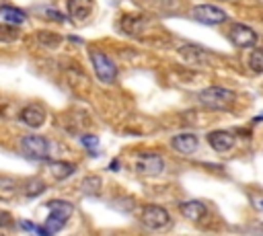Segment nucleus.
Here are the masks:
<instances>
[{
  "mask_svg": "<svg viewBox=\"0 0 263 236\" xmlns=\"http://www.w3.org/2000/svg\"><path fill=\"white\" fill-rule=\"evenodd\" d=\"M199 103L212 111H226L234 103V92L224 86H210L199 92Z\"/></svg>",
  "mask_w": 263,
  "mask_h": 236,
  "instance_id": "f257e3e1",
  "label": "nucleus"
},
{
  "mask_svg": "<svg viewBox=\"0 0 263 236\" xmlns=\"http://www.w3.org/2000/svg\"><path fill=\"white\" fill-rule=\"evenodd\" d=\"M88 57H90V64H92V70H95L97 78L103 84H113L117 80V66L105 51L88 49Z\"/></svg>",
  "mask_w": 263,
  "mask_h": 236,
  "instance_id": "f03ea898",
  "label": "nucleus"
},
{
  "mask_svg": "<svg viewBox=\"0 0 263 236\" xmlns=\"http://www.w3.org/2000/svg\"><path fill=\"white\" fill-rule=\"evenodd\" d=\"M49 150H51V144H49V140L43 137V135L29 133V135H23V137H21V152H23L27 158H33V160H47V158H49Z\"/></svg>",
  "mask_w": 263,
  "mask_h": 236,
  "instance_id": "7ed1b4c3",
  "label": "nucleus"
},
{
  "mask_svg": "<svg viewBox=\"0 0 263 236\" xmlns=\"http://www.w3.org/2000/svg\"><path fill=\"white\" fill-rule=\"evenodd\" d=\"M140 220H142V224H144L148 230H162V228H166V226L171 224L168 211H166L162 205H154V203H150V205H146V207L142 209Z\"/></svg>",
  "mask_w": 263,
  "mask_h": 236,
  "instance_id": "20e7f679",
  "label": "nucleus"
},
{
  "mask_svg": "<svg viewBox=\"0 0 263 236\" xmlns=\"http://www.w3.org/2000/svg\"><path fill=\"white\" fill-rule=\"evenodd\" d=\"M164 170V160L160 154L148 152V154H140L136 160V172L142 176H158Z\"/></svg>",
  "mask_w": 263,
  "mask_h": 236,
  "instance_id": "39448f33",
  "label": "nucleus"
},
{
  "mask_svg": "<svg viewBox=\"0 0 263 236\" xmlns=\"http://www.w3.org/2000/svg\"><path fill=\"white\" fill-rule=\"evenodd\" d=\"M191 16L203 25H220L224 23L228 16L222 8L214 6V4H197L193 10H191Z\"/></svg>",
  "mask_w": 263,
  "mask_h": 236,
  "instance_id": "423d86ee",
  "label": "nucleus"
},
{
  "mask_svg": "<svg viewBox=\"0 0 263 236\" xmlns=\"http://www.w3.org/2000/svg\"><path fill=\"white\" fill-rule=\"evenodd\" d=\"M228 39L232 45L236 47H253L257 43V33L249 27V25H242V23H234L230 29H228Z\"/></svg>",
  "mask_w": 263,
  "mask_h": 236,
  "instance_id": "0eeeda50",
  "label": "nucleus"
},
{
  "mask_svg": "<svg viewBox=\"0 0 263 236\" xmlns=\"http://www.w3.org/2000/svg\"><path fill=\"white\" fill-rule=\"evenodd\" d=\"M148 27V18L144 14H136V12H125L119 18V29L121 33L129 35V37H140Z\"/></svg>",
  "mask_w": 263,
  "mask_h": 236,
  "instance_id": "6e6552de",
  "label": "nucleus"
},
{
  "mask_svg": "<svg viewBox=\"0 0 263 236\" xmlns=\"http://www.w3.org/2000/svg\"><path fill=\"white\" fill-rule=\"evenodd\" d=\"M208 144H210V148H212L214 152L226 154V152H230V150L234 148L236 137H234V133H230V131L216 129V131H210V133H208Z\"/></svg>",
  "mask_w": 263,
  "mask_h": 236,
  "instance_id": "1a4fd4ad",
  "label": "nucleus"
},
{
  "mask_svg": "<svg viewBox=\"0 0 263 236\" xmlns=\"http://www.w3.org/2000/svg\"><path fill=\"white\" fill-rule=\"evenodd\" d=\"M45 111H43V107L41 105H27V107H23L21 109V113H18V119L25 123V125H29V127H41L43 123H45Z\"/></svg>",
  "mask_w": 263,
  "mask_h": 236,
  "instance_id": "9d476101",
  "label": "nucleus"
},
{
  "mask_svg": "<svg viewBox=\"0 0 263 236\" xmlns=\"http://www.w3.org/2000/svg\"><path fill=\"white\" fill-rule=\"evenodd\" d=\"M197 146H199V140L195 133H179L171 140V148L179 154H185V156L193 154L197 150Z\"/></svg>",
  "mask_w": 263,
  "mask_h": 236,
  "instance_id": "9b49d317",
  "label": "nucleus"
},
{
  "mask_svg": "<svg viewBox=\"0 0 263 236\" xmlns=\"http://www.w3.org/2000/svg\"><path fill=\"white\" fill-rule=\"evenodd\" d=\"M92 0H68L66 8H68V16L76 23H82L90 16L92 12Z\"/></svg>",
  "mask_w": 263,
  "mask_h": 236,
  "instance_id": "f8f14e48",
  "label": "nucleus"
},
{
  "mask_svg": "<svg viewBox=\"0 0 263 236\" xmlns=\"http://www.w3.org/2000/svg\"><path fill=\"white\" fill-rule=\"evenodd\" d=\"M179 211H181V215H183L185 220H189V222H201V220L205 218V213H208V207H205L201 201L191 199V201H183V203L179 205Z\"/></svg>",
  "mask_w": 263,
  "mask_h": 236,
  "instance_id": "ddd939ff",
  "label": "nucleus"
},
{
  "mask_svg": "<svg viewBox=\"0 0 263 236\" xmlns=\"http://www.w3.org/2000/svg\"><path fill=\"white\" fill-rule=\"evenodd\" d=\"M45 168L49 170V174L55 181H64L70 174H74V170H76V166L72 162H66V160H45Z\"/></svg>",
  "mask_w": 263,
  "mask_h": 236,
  "instance_id": "4468645a",
  "label": "nucleus"
},
{
  "mask_svg": "<svg viewBox=\"0 0 263 236\" xmlns=\"http://www.w3.org/2000/svg\"><path fill=\"white\" fill-rule=\"evenodd\" d=\"M179 53L187 64H193V66H205L208 64V53L197 45H183V47H179Z\"/></svg>",
  "mask_w": 263,
  "mask_h": 236,
  "instance_id": "2eb2a0df",
  "label": "nucleus"
},
{
  "mask_svg": "<svg viewBox=\"0 0 263 236\" xmlns=\"http://www.w3.org/2000/svg\"><path fill=\"white\" fill-rule=\"evenodd\" d=\"M66 82H68L70 88H74V90H78V92H82V90L88 88V78H86L84 70L78 68V66H70V68L66 70Z\"/></svg>",
  "mask_w": 263,
  "mask_h": 236,
  "instance_id": "dca6fc26",
  "label": "nucleus"
},
{
  "mask_svg": "<svg viewBox=\"0 0 263 236\" xmlns=\"http://www.w3.org/2000/svg\"><path fill=\"white\" fill-rule=\"evenodd\" d=\"M47 209H49V215H53L62 222H68L70 215L74 213V205L70 201H64V199H51L47 203Z\"/></svg>",
  "mask_w": 263,
  "mask_h": 236,
  "instance_id": "f3484780",
  "label": "nucleus"
},
{
  "mask_svg": "<svg viewBox=\"0 0 263 236\" xmlns=\"http://www.w3.org/2000/svg\"><path fill=\"white\" fill-rule=\"evenodd\" d=\"M18 193V183L12 176H0V199L10 201Z\"/></svg>",
  "mask_w": 263,
  "mask_h": 236,
  "instance_id": "a211bd4d",
  "label": "nucleus"
},
{
  "mask_svg": "<svg viewBox=\"0 0 263 236\" xmlns=\"http://www.w3.org/2000/svg\"><path fill=\"white\" fill-rule=\"evenodd\" d=\"M45 191V181H41L39 176H33V179H27L23 183V193L27 197H37Z\"/></svg>",
  "mask_w": 263,
  "mask_h": 236,
  "instance_id": "6ab92c4d",
  "label": "nucleus"
},
{
  "mask_svg": "<svg viewBox=\"0 0 263 236\" xmlns=\"http://www.w3.org/2000/svg\"><path fill=\"white\" fill-rule=\"evenodd\" d=\"M0 16H2L4 21L12 23V25H23L25 18H27L25 12L18 10V8H14V6H0Z\"/></svg>",
  "mask_w": 263,
  "mask_h": 236,
  "instance_id": "aec40b11",
  "label": "nucleus"
},
{
  "mask_svg": "<svg viewBox=\"0 0 263 236\" xmlns=\"http://www.w3.org/2000/svg\"><path fill=\"white\" fill-rule=\"evenodd\" d=\"M37 41H39V45H43V47H58L60 43H62V37L58 35V33H49V31H39L37 33Z\"/></svg>",
  "mask_w": 263,
  "mask_h": 236,
  "instance_id": "412c9836",
  "label": "nucleus"
},
{
  "mask_svg": "<svg viewBox=\"0 0 263 236\" xmlns=\"http://www.w3.org/2000/svg\"><path fill=\"white\" fill-rule=\"evenodd\" d=\"M82 193H86V195H97L99 193V189H101V179L99 176H95V174H90V176H86L84 181H82Z\"/></svg>",
  "mask_w": 263,
  "mask_h": 236,
  "instance_id": "4be33fe9",
  "label": "nucleus"
},
{
  "mask_svg": "<svg viewBox=\"0 0 263 236\" xmlns=\"http://www.w3.org/2000/svg\"><path fill=\"white\" fill-rule=\"evenodd\" d=\"M249 68L255 74H263V49H253V53L249 55Z\"/></svg>",
  "mask_w": 263,
  "mask_h": 236,
  "instance_id": "5701e85b",
  "label": "nucleus"
},
{
  "mask_svg": "<svg viewBox=\"0 0 263 236\" xmlns=\"http://www.w3.org/2000/svg\"><path fill=\"white\" fill-rule=\"evenodd\" d=\"M21 37V31L16 27H8V25H0V41L2 43H10L16 41Z\"/></svg>",
  "mask_w": 263,
  "mask_h": 236,
  "instance_id": "b1692460",
  "label": "nucleus"
},
{
  "mask_svg": "<svg viewBox=\"0 0 263 236\" xmlns=\"http://www.w3.org/2000/svg\"><path fill=\"white\" fill-rule=\"evenodd\" d=\"M80 142H82V146L88 150V152H97V148H99V137L97 135H82L80 137Z\"/></svg>",
  "mask_w": 263,
  "mask_h": 236,
  "instance_id": "393cba45",
  "label": "nucleus"
},
{
  "mask_svg": "<svg viewBox=\"0 0 263 236\" xmlns=\"http://www.w3.org/2000/svg\"><path fill=\"white\" fill-rule=\"evenodd\" d=\"M55 12H58V10H45L47 16H51V18H55V21H64V16H62V14H55Z\"/></svg>",
  "mask_w": 263,
  "mask_h": 236,
  "instance_id": "a878e982",
  "label": "nucleus"
},
{
  "mask_svg": "<svg viewBox=\"0 0 263 236\" xmlns=\"http://www.w3.org/2000/svg\"><path fill=\"white\" fill-rule=\"evenodd\" d=\"M261 226H263V224H261ZM259 234H263V228H259Z\"/></svg>",
  "mask_w": 263,
  "mask_h": 236,
  "instance_id": "bb28decb",
  "label": "nucleus"
},
{
  "mask_svg": "<svg viewBox=\"0 0 263 236\" xmlns=\"http://www.w3.org/2000/svg\"><path fill=\"white\" fill-rule=\"evenodd\" d=\"M261 207H263V201H261Z\"/></svg>",
  "mask_w": 263,
  "mask_h": 236,
  "instance_id": "cd10ccee",
  "label": "nucleus"
}]
</instances>
